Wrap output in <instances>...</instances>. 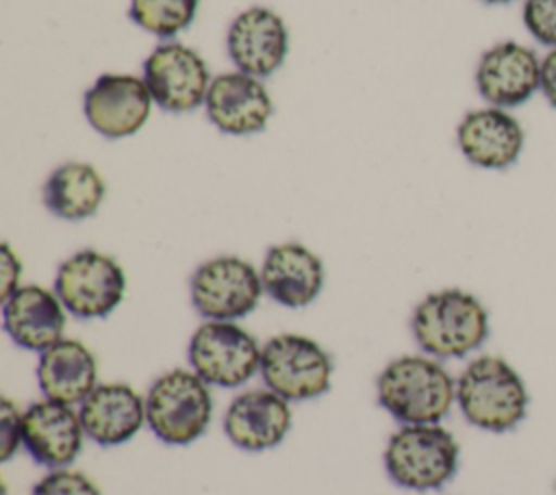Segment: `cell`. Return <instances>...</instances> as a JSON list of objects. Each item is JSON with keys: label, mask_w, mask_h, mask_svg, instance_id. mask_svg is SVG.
<instances>
[{"label": "cell", "mask_w": 556, "mask_h": 495, "mask_svg": "<svg viewBox=\"0 0 556 495\" xmlns=\"http://www.w3.org/2000/svg\"><path fill=\"white\" fill-rule=\"evenodd\" d=\"M376 399L400 426L441 423L456 406V378L439 358L402 354L378 371Z\"/></svg>", "instance_id": "6da1fadb"}, {"label": "cell", "mask_w": 556, "mask_h": 495, "mask_svg": "<svg viewBox=\"0 0 556 495\" xmlns=\"http://www.w3.org/2000/svg\"><path fill=\"white\" fill-rule=\"evenodd\" d=\"M456 408L476 430L504 434L530 410L523 376L500 354H478L456 376Z\"/></svg>", "instance_id": "7a4b0ae2"}, {"label": "cell", "mask_w": 556, "mask_h": 495, "mask_svg": "<svg viewBox=\"0 0 556 495\" xmlns=\"http://www.w3.org/2000/svg\"><path fill=\"white\" fill-rule=\"evenodd\" d=\"M489 332L486 306L478 295L458 287L426 293L410 313L415 345L439 360L469 358L484 345Z\"/></svg>", "instance_id": "3957f363"}, {"label": "cell", "mask_w": 556, "mask_h": 495, "mask_svg": "<svg viewBox=\"0 0 556 495\" xmlns=\"http://www.w3.org/2000/svg\"><path fill=\"white\" fill-rule=\"evenodd\" d=\"M460 445L443 423L400 426L384 445L382 467L387 478L406 491H439L454 480Z\"/></svg>", "instance_id": "277c9868"}, {"label": "cell", "mask_w": 556, "mask_h": 495, "mask_svg": "<svg viewBox=\"0 0 556 495\" xmlns=\"http://www.w3.org/2000/svg\"><path fill=\"white\" fill-rule=\"evenodd\" d=\"M213 386L191 367L167 369L152 380L146 395V428L163 445L187 447L202 439L213 421Z\"/></svg>", "instance_id": "5b68a950"}, {"label": "cell", "mask_w": 556, "mask_h": 495, "mask_svg": "<svg viewBox=\"0 0 556 495\" xmlns=\"http://www.w3.org/2000/svg\"><path fill=\"white\" fill-rule=\"evenodd\" d=\"M334 363L330 352L313 337L280 332L261 347L258 378L287 402L321 397L332 386Z\"/></svg>", "instance_id": "8992f818"}, {"label": "cell", "mask_w": 556, "mask_h": 495, "mask_svg": "<svg viewBox=\"0 0 556 495\" xmlns=\"http://www.w3.org/2000/svg\"><path fill=\"white\" fill-rule=\"evenodd\" d=\"M261 347L241 323L204 319L189 337L187 363L213 389H241L258 376Z\"/></svg>", "instance_id": "52a82bcc"}, {"label": "cell", "mask_w": 556, "mask_h": 495, "mask_svg": "<svg viewBox=\"0 0 556 495\" xmlns=\"http://www.w3.org/2000/svg\"><path fill=\"white\" fill-rule=\"evenodd\" d=\"M52 289L72 317L104 319L126 295V274L113 256L87 248L56 267Z\"/></svg>", "instance_id": "ba28073f"}, {"label": "cell", "mask_w": 556, "mask_h": 495, "mask_svg": "<svg viewBox=\"0 0 556 495\" xmlns=\"http://www.w3.org/2000/svg\"><path fill=\"white\" fill-rule=\"evenodd\" d=\"M263 295L261 271L235 254L202 261L189 278L191 306L202 319L239 321L258 306Z\"/></svg>", "instance_id": "9c48e42d"}, {"label": "cell", "mask_w": 556, "mask_h": 495, "mask_svg": "<svg viewBox=\"0 0 556 495\" xmlns=\"http://www.w3.org/2000/svg\"><path fill=\"white\" fill-rule=\"evenodd\" d=\"M141 78L154 104L167 113H189L204 106L213 80L206 61L180 41L156 46L141 65Z\"/></svg>", "instance_id": "30bf717a"}, {"label": "cell", "mask_w": 556, "mask_h": 495, "mask_svg": "<svg viewBox=\"0 0 556 495\" xmlns=\"http://www.w3.org/2000/svg\"><path fill=\"white\" fill-rule=\"evenodd\" d=\"M541 54L521 41L506 39L486 48L473 72L478 96L500 109H517L541 91Z\"/></svg>", "instance_id": "8fae6325"}, {"label": "cell", "mask_w": 556, "mask_h": 495, "mask_svg": "<svg viewBox=\"0 0 556 495\" xmlns=\"http://www.w3.org/2000/svg\"><path fill=\"white\" fill-rule=\"evenodd\" d=\"M152 104L154 100L143 78L109 72L98 76L85 91L83 113L89 126L104 139H124L143 128Z\"/></svg>", "instance_id": "7c38bea8"}, {"label": "cell", "mask_w": 556, "mask_h": 495, "mask_svg": "<svg viewBox=\"0 0 556 495\" xmlns=\"http://www.w3.org/2000/svg\"><path fill=\"white\" fill-rule=\"evenodd\" d=\"M293 408L267 386L243 389L226 406L222 430L243 452H267L278 447L291 432Z\"/></svg>", "instance_id": "4fadbf2b"}, {"label": "cell", "mask_w": 556, "mask_h": 495, "mask_svg": "<svg viewBox=\"0 0 556 495\" xmlns=\"http://www.w3.org/2000/svg\"><path fill=\"white\" fill-rule=\"evenodd\" d=\"M87 434L76 406L41 397L24 408L22 449L46 469L72 467Z\"/></svg>", "instance_id": "5bb4252c"}, {"label": "cell", "mask_w": 556, "mask_h": 495, "mask_svg": "<svg viewBox=\"0 0 556 495\" xmlns=\"http://www.w3.org/2000/svg\"><path fill=\"white\" fill-rule=\"evenodd\" d=\"M456 145L473 167L504 172L519 161L526 130L508 109L486 104L463 115L456 126Z\"/></svg>", "instance_id": "9a60e30c"}, {"label": "cell", "mask_w": 556, "mask_h": 495, "mask_svg": "<svg viewBox=\"0 0 556 495\" xmlns=\"http://www.w3.org/2000/svg\"><path fill=\"white\" fill-rule=\"evenodd\" d=\"M204 111L219 132L248 137L267 128L274 102L261 78L235 69L213 76Z\"/></svg>", "instance_id": "2e32d148"}, {"label": "cell", "mask_w": 556, "mask_h": 495, "mask_svg": "<svg viewBox=\"0 0 556 495\" xmlns=\"http://www.w3.org/2000/svg\"><path fill=\"white\" fill-rule=\"evenodd\" d=\"M226 52L239 72L267 78L282 67L289 52L285 20L267 7L237 13L226 33Z\"/></svg>", "instance_id": "e0dca14e"}, {"label": "cell", "mask_w": 556, "mask_h": 495, "mask_svg": "<svg viewBox=\"0 0 556 495\" xmlns=\"http://www.w3.org/2000/svg\"><path fill=\"white\" fill-rule=\"evenodd\" d=\"M67 310L54 289L22 284L2 300V328L9 339L33 354H41L65 337Z\"/></svg>", "instance_id": "ac0fdd59"}, {"label": "cell", "mask_w": 556, "mask_h": 495, "mask_svg": "<svg viewBox=\"0 0 556 495\" xmlns=\"http://www.w3.org/2000/svg\"><path fill=\"white\" fill-rule=\"evenodd\" d=\"M87 441L119 447L146 428V395L128 382H100L78 406Z\"/></svg>", "instance_id": "d6986e66"}, {"label": "cell", "mask_w": 556, "mask_h": 495, "mask_svg": "<svg viewBox=\"0 0 556 495\" xmlns=\"http://www.w3.org/2000/svg\"><path fill=\"white\" fill-rule=\"evenodd\" d=\"M265 295L285 308H306L324 289L321 258L300 241L274 243L261 263Z\"/></svg>", "instance_id": "ffe728a7"}, {"label": "cell", "mask_w": 556, "mask_h": 495, "mask_svg": "<svg viewBox=\"0 0 556 495\" xmlns=\"http://www.w3.org/2000/svg\"><path fill=\"white\" fill-rule=\"evenodd\" d=\"M35 382L41 397L78 408L100 384L96 354L83 341L63 337L37 354Z\"/></svg>", "instance_id": "44dd1931"}, {"label": "cell", "mask_w": 556, "mask_h": 495, "mask_svg": "<svg viewBox=\"0 0 556 495\" xmlns=\"http://www.w3.org/2000/svg\"><path fill=\"white\" fill-rule=\"evenodd\" d=\"M104 198V178L85 161H67L54 167L41 187V202L46 211L65 221L93 217Z\"/></svg>", "instance_id": "7402d4cb"}, {"label": "cell", "mask_w": 556, "mask_h": 495, "mask_svg": "<svg viewBox=\"0 0 556 495\" xmlns=\"http://www.w3.org/2000/svg\"><path fill=\"white\" fill-rule=\"evenodd\" d=\"M200 0H130L128 17L141 30L172 39L191 26Z\"/></svg>", "instance_id": "603a6c76"}, {"label": "cell", "mask_w": 556, "mask_h": 495, "mask_svg": "<svg viewBox=\"0 0 556 495\" xmlns=\"http://www.w3.org/2000/svg\"><path fill=\"white\" fill-rule=\"evenodd\" d=\"M30 495H102L98 484L72 467L48 469L30 488Z\"/></svg>", "instance_id": "cb8c5ba5"}, {"label": "cell", "mask_w": 556, "mask_h": 495, "mask_svg": "<svg viewBox=\"0 0 556 495\" xmlns=\"http://www.w3.org/2000/svg\"><path fill=\"white\" fill-rule=\"evenodd\" d=\"M521 22L539 46L556 48V0H523Z\"/></svg>", "instance_id": "d4e9b609"}, {"label": "cell", "mask_w": 556, "mask_h": 495, "mask_svg": "<svg viewBox=\"0 0 556 495\" xmlns=\"http://www.w3.org/2000/svg\"><path fill=\"white\" fill-rule=\"evenodd\" d=\"M24 410L11 399H0V460L9 462L22 449Z\"/></svg>", "instance_id": "484cf974"}, {"label": "cell", "mask_w": 556, "mask_h": 495, "mask_svg": "<svg viewBox=\"0 0 556 495\" xmlns=\"http://www.w3.org/2000/svg\"><path fill=\"white\" fill-rule=\"evenodd\" d=\"M20 278H22V261L9 243H2V248H0V300H4L17 287H22Z\"/></svg>", "instance_id": "4316f807"}, {"label": "cell", "mask_w": 556, "mask_h": 495, "mask_svg": "<svg viewBox=\"0 0 556 495\" xmlns=\"http://www.w3.org/2000/svg\"><path fill=\"white\" fill-rule=\"evenodd\" d=\"M541 93L552 109H556V48L541 59Z\"/></svg>", "instance_id": "83f0119b"}, {"label": "cell", "mask_w": 556, "mask_h": 495, "mask_svg": "<svg viewBox=\"0 0 556 495\" xmlns=\"http://www.w3.org/2000/svg\"><path fill=\"white\" fill-rule=\"evenodd\" d=\"M480 2H484V4H510L515 0H480Z\"/></svg>", "instance_id": "f1b7e54d"}]
</instances>
